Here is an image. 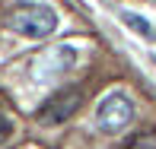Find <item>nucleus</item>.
Listing matches in <instances>:
<instances>
[{"label":"nucleus","instance_id":"nucleus-1","mask_svg":"<svg viewBox=\"0 0 156 149\" xmlns=\"http://www.w3.org/2000/svg\"><path fill=\"white\" fill-rule=\"evenodd\" d=\"M6 25L16 35H23V38H48V35L58 29V13L51 6H45V3L23 0V3H16L10 10Z\"/></svg>","mask_w":156,"mask_h":149},{"label":"nucleus","instance_id":"nucleus-2","mask_svg":"<svg viewBox=\"0 0 156 149\" xmlns=\"http://www.w3.org/2000/svg\"><path fill=\"white\" fill-rule=\"evenodd\" d=\"M131 120H134V102L121 89H112L96 105V127L102 133H121Z\"/></svg>","mask_w":156,"mask_h":149},{"label":"nucleus","instance_id":"nucleus-3","mask_svg":"<svg viewBox=\"0 0 156 149\" xmlns=\"http://www.w3.org/2000/svg\"><path fill=\"white\" fill-rule=\"evenodd\" d=\"M80 105H83V92L76 86H67V89L54 92V95L38 108V124H45V127L64 124V120H70L76 111H80Z\"/></svg>","mask_w":156,"mask_h":149},{"label":"nucleus","instance_id":"nucleus-4","mask_svg":"<svg viewBox=\"0 0 156 149\" xmlns=\"http://www.w3.org/2000/svg\"><path fill=\"white\" fill-rule=\"evenodd\" d=\"M121 19H124V22H127V25H131V29H137L140 35H153V29H150V25H147V22H144V19H140V16H137V13H121Z\"/></svg>","mask_w":156,"mask_h":149},{"label":"nucleus","instance_id":"nucleus-5","mask_svg":"<svg viewBox=\"0 0 156 149\" xmlns=\"http://www.w3.org/2000/svg\"><path fill=\"white\" fill-rule=\"evenodd\" d=\"M127 149H156V137L153 133H140V137H134V143Z\"/></svg>","mask_w":156,"mask_h":149},{"label":"nucleus","instance_id":"nucleus-6","mask_svg":"<svg viewBox=\"0 0 156 149\" xmlns=\"http://www.w3.org/2000/svg\"><path fill=\"white\" fill-rule=\"evenodd\" d=\"M10 137H13V120L6 114H0V143H6Z\"/></svg>","mask_w":156,"mask_h":149}]
</instances>
